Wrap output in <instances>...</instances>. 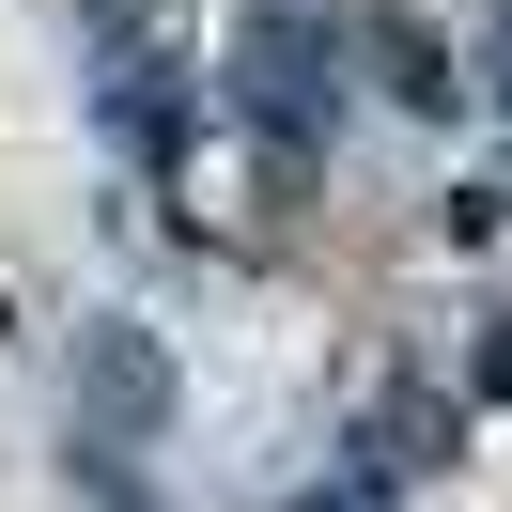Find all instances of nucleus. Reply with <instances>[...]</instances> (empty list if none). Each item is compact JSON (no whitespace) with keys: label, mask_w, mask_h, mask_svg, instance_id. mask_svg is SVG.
<instances>
[{"label":"nucleus","mask_w":512,"mask_h":512,"mask_svg":"<svg viewBox=\"0 0 512 512\" xmlns=\"http://www.w3.org/2000/svg\"><path fill=\"white\" fill-rule=\"evenodd\" d=\"M94 388H109V404H125V419H156V404H171V373H156V342H125V326H94Z\"/></svg>","instance_id":"nucleus-2"},{"label":"nucleus","mask_w":512,"mask_h":512,"mask_svg":"<svg viewBox=\"0 0 512 512\" xmlns=\"http://www.w3.org/2000/svg\"><path fill=\"white\" fill-rule=\"evenodd\" d=\"M373 63H388V94H419V109H450V63L404 32V16H373Z\"/></svg>","instance_id":"nucleus-3"},{"label":"nucleus","mask_w":512,"mask_h":512,"mask_svg":"<svg viewBox=\"0 0 512 512\" xmlns=\"http://www.w3.org/2000/svg\"><path fill=\"white\" fill-rule=\"evenodd\" d=\"M233 94H249L280 140H311V125H326V94H342V32H326V16H249Z\"/></svg>","instance_id":"nucleus-1"}]
</instances>
